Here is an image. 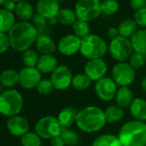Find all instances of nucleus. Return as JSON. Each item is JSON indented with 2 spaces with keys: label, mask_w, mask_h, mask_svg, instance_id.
<instances>
[{
  "label": "nucleus",
  "mask_w": 146,
  "mask_h": 146,
  "mask_svg": "<svg viewBox=\"0 0 146 146\" xmlns=\"http://www.w3.org/2000/svg\"><path fill=\"white\" fill-rule=\"evenodd\" d=\"M8 33L11 46L17 52H25L29 49L38 37L35 27L29 22L16 23Z\"/></svg>",
  "instance_id": "obj_1"
},
{
  "label": "nucleus",
  "mask_w": 146,
  "mask_h": 146,
  "mask_svg": "<svg viewBox=\"0 0 146 146\" xmlns=\"http://www.w3.org/2000/svg\"><path fill=\"white\" fill-rule=\"evenodd\" d=\"M119 35V32L118 30V29H115V28H110L108 30V37L111 40H115L116 38H118Z\"/></svg>",
  "instance_id": "obj_42"
},
{
  "label": "nucleus",
  "mask_w": 146,
  "mask_h": 146,
  "mask_svg": "<svg viewBox=\"0 0 146 146\" xmlns=\"http://www.w3.org/2000/svg\"><path fill=\"white\" fill-rule=\"evenodd\" d=\"M102 13L106 16H111L115 14L119 10L118 1L115 0H103L102 2Z\"/></svg>",
  "instance_id": "obj_36"
},
{
  "label": "nucleus",
  "mask_w": 146,
  "mask_h": 146,
  "mask_svg": "<svg viewBox=\"0 0 146 146\" xmlns=\"http://www.w3.org/2000/svg\"><path fill=\"white\" fill-rule=\"evenodd\" d=\"M92 146H123L119 137L113 134H103L99 136L92 143Z\"/></svg>",
  "instance_id": "obj_27"
},
{
  "label": "nucleus",
  "mask_w": 146,
  "mask_h": 146,
  "mask_svg": "<svg viewBox=\"0 0 146 146\" xmlns=\"http://www.w3.org/2000/svg\"><path fill=\"white\" fill-rule=\"evenodd\" d=\"M78 113V111L73 107H67L62 109L58 116L60 125L64 128H70V126L77 121Z\"/></svg>",
  "instance_id": "obj_17"
},
{
  "label": "nucleus",
  "mask_w": 146,
  "mask_h": 146,
  "mask_svg": "<svg viewBox=\"0 0 146 146\" xmlns=\"http://www.w3.org/2000/svg\"><path fill=\"white\" fill-rule=\"evenodd\" d=\"M82 39L75 35H67L62 37L58 43V52L64 56H71L80 52Z\"/></svg>",
  "instance_id": "obj_13"
},
{
  "label": "nucleus",
  "mask_w": 146,
  "mask_h": 146,
  "mask_svg": "<svg viewBox=\"0 0 146 146\" xmlns=\"http://www.w3.org/2000/svg\"><path fill=\"white\" fill-rule=\"evenodd\" d=\"M131 116L139 121L146 120V101L142 98H135L130 106Z\"/></svg>",
  "instance_id": "obj_20"
},
{
  "label": "nucleus",
  "mask_w": 146,
  "mask_h": 146,
  "mask_svg": "<svg viewBox=\"0 0 146 146\" xmlns=\"http://www.w3.org/2000/svg\"><path fill=\"white\" fill-rule=\"evenodd\" d=\"M72 29L73 32H74V35L82 40L90 35V29L89 23L87 22H84L81 20H77L74 23V24L72 25Z\"/></svg>",
  "instance_id": "obj_33"
},
{
  "label": "nucleus",
  "mask_w": 146,
  "mask_h": 146,
  "mask_svg": "<svg viewBox=\"0 0 146 146\" xmlns=\"http://www.w3.org/2000/svg\"><path fill=\"white\" fill-rule=\"evenodd\" d=\"M106 120L108 123H116L120 121L124 117V110L119 106H110L104 111Z\"/></svg>",
  "instance_id": "obj_28"
},
{
  "label": "nucleus",
  "mask_w": 146,
  "mask_h": 146,
  "mask_svg": "<svg viewBox=\"0 0 146 146\" xmlns=\"http://www.w3.org/2000/svg\"><path fill=\"white\" fill-rule=\"evenodd\" d=\"M35 46L42 55H51L56 51V44L49 35H38L35 40Z\"/></svg>",
  "instance_id": "obj_19"
},
{
  "label": "nucleus",
  "mask_w": 146,
  "mask_h": 146,
  "mask_svg": "<svg viewBox=\"0 0 146 146\" xmlns=\"http://www.w3.org/2000/svg\"><path fill=\"white\" fill-rule=\"evenodd\" d=\"M51 145L52 146H65L64 141L62 140V138L59 136L51 139Z\"/></svg>",
  "instance_id": "obj_44"
},
{
  "label": "nucleus",
  "mask_w": 146,
  "mask_h": 146,
  "mask_svg": "<svg viewBox=\"0 0 146 146\" xmlns=\"http://www.w3.org/2000/svg\"><path fill=\"white\" fill-rule=\"evenodd\" d=\"M141 88L144 92H146V77L143 78L142 82H141Z\"/></svg>",
  "instance_id": "obj_45"
},
{
  "label": "nucleus",
  "mask_w": 146,
  "mask_h": 146,
  "mask_svg": "<svg viewBox=\"0 0 146 146\" xmlns=\"http://www.w3.org/2000/svg\"><path fill=\"white\" fill-rule=\"evenodd\" d=\"M90 84H91V80L85 73L84 74L79 73V74L74 76L71 82L72 87L77 90H84L90 87Z\"/></svg>",
  "instance_id": "obj_32"
},
{
  "label": "nucleus",
  "mask_w": 146,
  "mask_h": 146,
  "mask_svg": "<svg viewBox=\"0 0 146 146\" xmlns=\"http://www.w3.org/2000/svg\"><path fill=\"white\" fill-rule=\"evenodd\" d=\"M115 1H119V0H115Z\"/></svg>",
  "instance_id": "obj_51"
},
{
  "label": "nucleus",
  "mask_w": 146,
  "mask_h": 146,
  "mask_svg": "<svg viewBox=\"0 0 146 146\" xmlns=\"http://www.w3.org/2000/svg\"><path fill=\"white\" fill-rule=\"evenodd\" d=\"M144 8H146V0H144Z\"/></svg>",
  "instance_id": "obj_48"
},
{
  "label": "nucleus",
  "mask_w": 146,
  "mask_h": 146,
  "mask_svg": "<svg viewBox=\"0 0 146 146\" xmlns=\"http://www.w3.org/2000/svg\"><path fill=\"white\" fill-rule=\"evenodd\" d=\"M108 70V65L102 58L90 59L87 62L84 67L85 74L91 81H99L105 78Z\"/></svg>",
  "instance_id": "obj_14"
},
{
  "label": "nucleus",
  "mask_w": 146,
  "mask_h": 146,
  "mask_svg": "<svg viewBox=\"0 0 146 146\" xmlns=\"http://www.w3.org/2000/svg\"><path fill=\"white\" fill-rule=\"evenodd\" d=\"M130 5L134 11H139L144 8V0H130Z\"/></svg>",
  "instance_id": "obj_41"
},
{
  "label": "nucleus",
  "mask_w": 146,
  "mask_h": 146,
  "mask_svg": "<svg viewBox=\"0 0 146 146\" xmlns=\"http://www.w3.org/2000/svg\"><path fill=\"white\" fill-rule=\"evenodd\" d=\"M62 126L60 125L58 118L53 116H45L39 119L35 125V132L40 138L52 139L58 137Z\"/></svg>",
  "instance_id": "obj_7"
},
{
  "label": "nucleus",
  "mask_w": 146,
  "mask_h": 146,
  "mask_svg": "<svg viewBox=\"0 0 146 146\" xmlns=\"http://www.w3.org/2000/svg\"><path fill=\"white\" fill-rule=\"evenodd\" d=\"M129 61H130L129 64H131V66L134 70H136V69H139L144 65L145 58H144L143 54L134 52H132V54L129 58Z\"/></svg>",
  "instance_id": "obj_37"
},
{
  "label": "nucleus",
  "mask_w": 146,
  "mask_h": 146,
  "mask_svg": "<svg viewBox=\"0 0 146 146\" xmlns=\"http://www.w3.org/2000/svg\"><path fill=\"white\" fill-rule=\"evenodd\" d=\"M134 20L139 27L146 29V8L137 11L134 15Z\"/></svg>",
  "instance_id": "obj_39"
},
{
  "label": "nucleus",
  "mask_w": 146,
  "mask_h": 146,
  "mask_svg": "<svg viewBox=\"0 0 146 146\" xmlns=\"http://www.w3.org/2000/svg\"><path fill=\"white\" fill-rule=\"evenodd\" d=\"M54 87L51 82V80L49 79H43L40 82V84L37 86V91L44 96L49 95L50 93H52V91L53 90Z\"/></svg>",
  "instance_id": "obj_38"
},
{
  "label": "nucleus",
  "mask_w": 146,
  "mask_h": 146,
  "mask_svg": "<svg viewBox=\"0 0 146 146\" xmlns=\"http://www.w3.org/2000/svg\"><path fill=\"white\" fill-rule=\"evenodd\" d=\"M58 61L54 56L51 55H41L37 62L36 68L40 73H52L58 67Z\"/></svg>",
  "instance_id": "obj_18"
},
{
  "label": "nucleus",
  "mask_w": 146,
  "mask_h": 146,
  "mask_svg": "<svg viewBox=\"0 0 146 146\" xmlns=\"http://www.w3.org/2000/svg\"><path fill=\"white\" fill-rule=\"evenodd\" d=\"M57 19L59 23L64 26L73 25L78 20L75 11L70 9H61L57 15Z\"/></svg>",
  "instance_id": "obj_31"
},
{
  "label": "nucleus",
  "mask_w": 146,
  "mask_h": 146,
  "mask_svg": "<svg viewBox=\"0 0 146 146\" xmlns=\"http://www.w3.org/2000/svg\"><path fill=\"white\" fill-rule=\"evenodd\" d=\"M144 58H145V64H146V54L144 55Z\"/></svg>",
  "instance_id": "obj_49"
},
{
  "label": "nucleus",
  "mask_w": 146,
  "mask_h": 146,
  "mask_svg": "<svg viewBox=\"0 0 146 146\" xmlns=\"http://www.w3.org/2000/svg\"><path fill=\"white\" fill-rule=\"evenodd\" d=\"M100 0H78L75 5V14L78 20L90 22L102 13Z\"/></svg>",
  "instance_id": "obj_6"
},
{
  "label": "nucleus",
  "mask_w": 146,
  "mask_h": 146,
  "mask_svg": "<svg viewBox=\"0 0 146 146\" xmlns=\"http://www.w3.org/2000/svg\"><path fill=\"white\" fill-rule=\"evenodd\" d=\"M23 106L22 95L16 90H7L0 94V113L5 116L17 115Z\"/></svg>",
  "instance_id": "obj_4"
},
{
  "label": "nucleus",
  "mask_w": 146,
  "mask_h": 146,
  "mask_svg": "<svg viewBox=\"0 0 146 146\" xmlns=\"http://www.w3.org/2000/svg\"><path fill=\"white\" fill-rule=\"evenodd\" d=\"M4 7H5V10L12 12V11L16 10L17 5H16V3L14 1H12V0H7V1L4 5Z\"/></svg>",
  "instance_id": "obj_43"
},
{
  "label": "nucleus",
  "mask_w": 146,
  "mask_h": 146,
  "mask_svg": "<svg viewBox=\"0 0 146 146\" xmlns=\"http://www.w3.org/2000/svg\"><path fill=\"white\" fill-rule=\"evenodd\" d=\"M108 46L106 42L99 35H90L82 40L80 52L89 60L102 58L106 54Z\"/></svg>",
  "instance_id": "obj_5"
},
{
  "label": "nucleus",
  "mask_w": 146,
  "mask_h": 146,
  "mask_svg": "<svg viewBox=\"0 0 146 146\" xmlns=\"http://www.w3.org/2000/svg\"><path fill=\"white\" fill-rule=\"evenodd\" d=\"M36 11L39 15L44 17L47 20L57 17L59 9V4L58 0H39Z\"/></svg>",
  "instance_id": "obj_15"
},
{
  "label": "nucleus",
  "mask_w": 146,
  "mask_h": 146,
  "mask_svg": "<svg viewBox=\"0 0 146 146\" xmlns=\"http://www.w3.org/2000/svg\"><path fill=\"white\" fill-rule=\"evenodd\" d=\"M59 137L62 138L66 146H76L79 142L78 134L70 128L62 127Z\"/></svg>",
  "instance_id": "obj_29"
},
{
  "label": "nucleus",
  "mask_w": 146,
  "mask_h": 146,
  "mask_svg": "<svg viewBox=\"0 0 146 146\" xmlns=\"http://www.w3.org/2000/svg\"><path fill=\"white\" fill-rule=\"evenodd\" d=\"M15 25V17L11 11L0 10V33L9 32Z\"/></svg>",
  "instance_id": "obj_25"
},
{
  "label": "nucleus",
  "mask_w": 146,
  "mask_h": 146,
  "mask_svg": "<svg viewBox=\"0 0 146 146\" xmlns=\"http://www.w3.org/2000/svg\"><path fill=\"white\" fill-rule=\"evenodd\" d=\"M7 128L9 131L14 136H23L29 131V125L28 120L19 115L11 117L7 121Z\"/></svg>",
  "instance_id": "obj_16"
},
{
  "label": "nucleus",
  "mask_w": 146,
  "mask_h": 146,
  "mask_svg": "<svg viewBox=\"0 0 146 146\" xmlns=\"http://www.w3.org/2000/svg\"><path fill=\"white\" fill-rule=\"evenodd\" d=\"M133 51L143 55L146 54V29L137 30L131 39Z\"/></svg>",
  "instance_id": "obj_21"
},
{
  "label": "nucleus",
  "mask_w": 146,
  "mask_h": 146,
  "mask_svg": "<svg viewBox=\"0 0 146 146\" xmlns=\"http://www.w3.org/2000/svg\"><path fill=\"white\" fill-rule=\"evenodd\" d=\"M113 80L120 87L129 86L135 79V70L129 63L120 62L116 64L112 70Z\"/></svg>",
  "instance_id": "obj_9"
},
{
  "label": "nucleus",
  "mask_w": 146,
  "mask_h": 146,
  "mask_svg": "<svg viewBox=\"0 0 146 146\" xmlns=\"http://www.w3.org/2000/svg\"><path fill=\"white\" fill-rule=\"evenodd\" d=\"M12 1H14L15 3L17 2V3H21V2H23L24 0H12Z\"/></svg>",
  "instance_id": "obj_47"
},
{
  "label": "nucleus",
  "mask_w": 146,
  "mask_h": 146,
  "mask_svg": "<svg viewBox=\"0 0 146 146\" xmlns=\"http://www.w3.org/2000/svg\"><path fill=\"white\" fill-rule=\"evenodd\" d=\"M0 83L3 86L7 88H12L16 86L19 83V73L13 69L4 70L0 74Z\"/></svg>",
  "instance_id": "obj_23"
},
{
  "label": "nucleus",
  "mask_w": 146,
  "mask_h": 146,
  "mask_svg": "<svg viewBox=\"0 0 146 146\" xmlns=\"http://www.w3.org/2000/svg\"><path fill=\"white\" fill-rule=\"evenodd\" d=\"M72 78V73L67 66L58 65L52 73L50 80L54 89L58 90H64L71 85Z\"/></svg>",
  "instance_id": "obj_10"
},
{
  "label": "nucleus",
  "mask_w": 146,
  "mask_h": 146,
  "mask_svg": "<svg viewBox=\"0 0 146 146\" xmlns=\"http://www.w3.org/2000/svg\"><path fill=\"white\" fill-rule=\"evenodd\" d=\"M11 46L9 36L5 33H0V53L5 52Z\"/></svg>",
  "instance_id": "obj_40"
},
{
  "label": "nucleus",
  "mask_w": 146,
  "mask_h": 146,
  "mask_svg": "<svg viewBox=\"0 0 146 146\" xmlns=\"http://www.w3.org/2000/svg\"><path fill=\"white\" fill-rule=\"evenodd\" d=\"M118 137L123 146H146V123L136 119L126 122Z\"/></svg>",
  "instance_id": "obj_3"
},
{
  "label": "nucleus",
  "mask_w": 146,
  "mask_h": 146,
  "mask_svg": "<svg viewBox=\"0 0 146 146\" xmlns=\"http://www.w3.org/2000/svg\"><path fill=\"white\" fill-rule=\"evenodd\" d=\"M58 1H63V0H58Z\"/></svg>",
  "instance_id": "obj_50"
},
{
  "label": "nucleus",
  "mask_w": 146,
  "mask_h": 146,
  "mask_svg": "<svg viewBox=\"0 0 146 146\" xmlns=\"http://www.w3.org/2000/svg\"><path fill=\"white\" fill-rule=\"evenodd\" d=\"M76 123L81 131L93 133L102 130L107 120L102 109L96 106H89L78 111Z\"/></svg>",
  "instance_id": "obj_2"
},
{
  "label": "nucleus",
  "mask_w": 146,
  "mask_h": 146,
  "mask_svg": "<svg viewBox=\"0 0 146 146\" xmlns=\"http://www.w3.org/2000/svg\"><path fill=\"white\" fill-rule=\"evenodd\" d=\"M38 59V54L33 49H28L23 53V62L26 65V67H35Z\"/></svg>",
  "instance_id": "obj_35"
},
{
  "label": "nucleus",
  "mask_w": 146,
  "mask_h": 146,
  "mask_svg": "<svg viewBox=\"0 0 146 146\" xmlns=\"http://www.w3.org/2000/svg\"><path fill=\"white\" fill-rule=\"evenodd\" d=\"M15 12L23 22H28L34 16V8L29 2L23 1L17 5Z\"/></svg>",
  "instance_id": "obj_26"
},
{
  "label": "nucleus",
  "mask_w": 146,
  "mask_h": 146,
  "mask_svg": "<svg viewBox=\"0 0 146 146\" xmlns=\"http://www.w3.org/2000/svg\"><path fill=\"white\" fill-rule=\"evenodd\" d=\"M137 24L134 19H125L124 20L119 26L118 30L119 32V35L125 38H131L135 33L137 31Z\"/></svg>",
  "instance_id": "obj_24"
},
{
  "label": "nucleus",
  "mask_w": 146,
  "mask_h": 146,
  "mask_svg": "<svg viewBox=\"0 0 146 146\" xmlns=\"http://www.w3.org/2000/svg\"><path fill=\"white\" fill-rule=\"evenodd\" d=\"M21 143L23 146H40V137L36 132L28 131L22 137Z\"/></svg>",
  "instance_id": "obj_34"
},
{
  "label": "nucleus",
  "mask_w": 146,
  "mask_h": 146,
  "mask_svg": "<svg viewBox=\"0 0 146 146\" xmlns=\"http://www.w3.org/2000/svg\"><path fill=\"white\" fill-rule=\"evenodd\" d=\"M41 81V74L36 67H25L19 72V84L27 90L37 88Z\"/></svg>",
  "instance_id": "obj_12"
},
{
  "label": "nucleus",
  "mask_w": 146,
  "mask_h": 146,
  "mask_svg": "<svg viewBox=\"0 0 146 146\" xmlns=\"http://www.w3.org/2000/svg\"><path fill=\"white\" fill-rule=\"evenodd\" d=\"M96 96L104 102L113 100L117 93V84L109 78H103L96 82L95 85Z\"/></svg>",
  "instance_id": "obj_11"
},
{
  "label": "nucleus",
  "mask_w": 146,
  "mask_h": 146,
  "mask_svg": "<svg viewBox=\"0 0 146 146\" xmlns=\"http://www.w3.org/2000/svg\"><path fill=\"white\" fill-rule=\"evenodd\" d=\"M7 0H0V5H4Z\"/></svg>",
  "instance_id": "obj_46"
},
{
  "label": "nucleus",
  "mask_w": 146,
  "mask_h": 146,
  "mask_svg": "<svg viewBox=\"0 0 146 146\" xmlns=\"http://www.w3.org/2000/svg\"><path fill=\"white\" fill-rule=\"evenodd\" d=\"M109 52L111 57L117 62H125L133 52V48L127 38L119 36L113 40H111L109 45Z\"/></svg>",
  "instance_id": "obj_8"
},
{
  "label": "nucleus",
  "mask_w": 146,
  "mask_h": 146,
  "mask_svg": "<svg viewBox=\"0 0 146 146\" xmlns=\"http://www.w3.org/2000/svg\"><path fill=\"white\" fill-rule=\"evenodd\" d=\"M33 23H34V26L37 30L38 35H49L51 29L49 26L50 24L46 18L37 14L34 17Z\"/></svg>",
  "instance_id": "obj_30"
},
{
  "label": "nucleus",
  "mask_w": 146,
  "mask_h": 146,
  "mask_svg": "<svg viewBox=\"0 0 146 146\" xmlns=\"http://www.w3.org/2000/svg\"><path fill=\"white\" fill-rule=\"evenodd\" d=\"M115 98L118 106L121 108H126L130 107L134 100L132 92L127 86L120 87L117 90Z\"/></svg>",
  "instance_id": "obj_22"
}]
</instances>
